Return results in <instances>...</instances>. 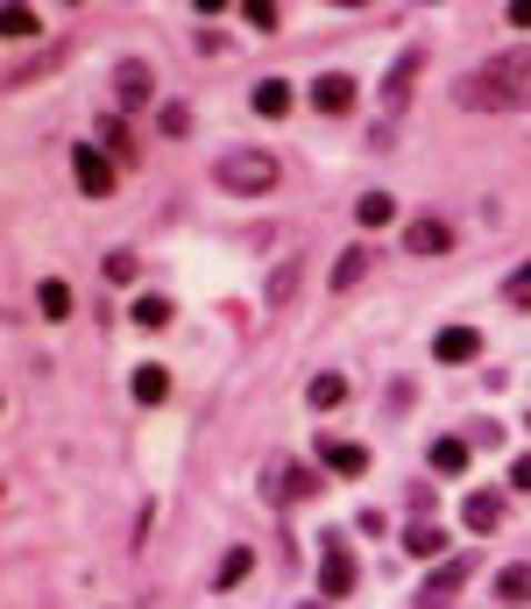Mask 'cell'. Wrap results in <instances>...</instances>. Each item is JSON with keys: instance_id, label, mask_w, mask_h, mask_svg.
Segmentation results:
<instances>
[{"instance_id": "cell-1", "label": "cell", "mask_w": 531, "mask_h": 609, "mask_svg": "<svg viewBox=\"0 0 531 609\" xmlns=\"http://www.w3.org/2000/svg\"><path fill=\"white\" fill-rule=\"evenodd\" d=\"M531 57L524 50H503V57H489L482 71H468L461 79V107H475V113H510V107H524L531 100Z\"/></svg>"}, {"instance_id": "cell-2", "label": "cell", "mask_w": 531, "mask_h": 609, "mask_svg": "<svg viewBox=\"0 0 531 609\" xmlns=\"http://www.w3.org/2000/svg\"><path fill=\"white\" fill-rule=\"evenodd\" d=\"M213 178H220V192H234V199H270L283 170H277L270 149H227L213 163Z\"/></svg>"}, {"instance_id": "cell-3", "label": "cell", "mask_w": 531, "mask_h": 609, "mask_svg": "<svg viewBox=\"0 0 531 609\" xmlns=\"http://www.w3.org/2000/svg\"><path fill=\"white\" fill-rule=\"evenodd\" d=\"M149 100H157V71H149L142 57H121V64H113V107H121V113H142Z\"/></svg>"}, {"instance_id": "cell-4", "label": "cell", "mask_w": 531, "mask_h": 609, "mask_svg": "<svg viewBox=\"0 0 531 609\" xmlns=\"http://www.w3.org/2000/svg\"><path fill=\"white\" fill-rule=\"evenodd\" d=\"M71 178H79V192H86V199H113V157H100L92 142L71 149Z\"/></svg>"}, {"instance_id": "cell-5", "label": "cell", "mask_w": 531, "mask_h": 609, "mask_svg": "<svg viewBox=\"0 0 531 609\" xmlns=\"http://www.w3.org/2000/svg\"><path fill=\"white\" fill-rule=\"evenodd\" d=\"M305 100H312L319 113H327V121H340V113H354V100H362V92H354V79H348V71H319Z\"/></svg>"}, {"instance_id": "cell-6", "label": "cell", "mask_w": 531, "mask_h": 609, "mask_svg": "<svg viewBox=\"0 0 531 609\" xmlns=\"http://www.w3.org/2000/svg\"><path fill=\"white\" fill-rule=\"evenodd\" d=\"M319 588H327V602L333 596H354V553H348V539H327V553H319Z\"/></svg>"}, {"instance_id": "cell-7", "label": "cell", "mask_w": 531, "mask_h": 609, "mask_svg": "<svg viewBox=\"0 0 531 609\" xmlns=\"http://www.w3.org/2000/svg\"><path fill=\"white\" fill-rule=\"evenodd\" d=\"M419 71H425V50L411 43V50H404V57L390 64V79H383V113H397V107L411 100V86H419Z\"/></svg>"}, {"instance_id": "cell-8", "label": "cell", "mask_w": 531, "mask_h": 609, "mask_svg": "<svg viewBox=\"0 0 531 609\" xmlns=\"http://www.w3.org/2000/svg\"><path fill=\"white\" fill-rule=\"evenodd\" d=\"M404 249H411V256H447V249H453V227H447L440 213H419V220L404 227Z\"/></svg>"}, {"instance_id": "cell-9", "label": "cell", "mask_w": 531, "mask_h": 609, "mask_svg": "<svg viewBox=\"0 0 531 609\" xmlns=\"http://www.w3.org/2000/svg\"><path fill=\"white\" fill-rule=\"evenodd\" d=\"M270 497H277V503H305V497H319V475L298 468V461H283V468L270 475Z\"/></svg>"}, {"instance_id": "cell-10", "label": "cell", "mask_w": 531, "mask_h": 609, "mask_svg": "<svg viewBox=\"0 0 531 609\" xmlns=\"http://www.w3.org/2000/svg\"><path fill=\"white\" fill-rule=\"evenodd\" d=\"M468 575H475V560H468V553H453V560L440 567V575L425 581V596H419V602H432V609H440V602H447V596H453V588H461Z\"/></svg>"}, {"instance_id": "cell-11", "label": "cell", "mask_w": 531, "mask_h": 609, "mask_svg": "<svg viewBox=\"0 0 531 609\" xmlns=\"http://www.w3.org/2000/svg\"><path fill=\"white\" fill-rule=\"evenodd\" d=\"M432 355H440V361H475V355H482V333H475V327H440Z\"/></svg>"}, {"instance_id": "cell-12", "label": "cell", "mask_w": 531, "mask_h": 609, "mask_svg": "<svg viewBox=\"0 0 531 609\" xmlns=\"http://www.w3.org/2000/svg\"><path fill=\"white\" fill-rule=\"evenodd\" d=\"M497 602H510V609H524V602H531V560L497 567Z\"/></svg>"}, {"instance_id": "cell-13", "label": "cell", "mask_w": 531, "mask_h": 609, "mask_svg": "<svg viewBox=\"0 0 531 609\" xmlns=\"http://www.w3.org/2000/svg\"><path fill=\"white\" fill-rule=\"evenodd\" d=\"M461 525H468V531H497V525H503V503L489 497V489H475V497L461 503Z\"/></svg>"}, {"instance_id": "cell-14", "label": "cell", "mask_w": 531, "mask_h": 609, "mask_svg": "<svg viewBox=\"0 0 531 609\" xmlns=\"http://www.w3.org/2000/svg\"><path fill=\"white\" fill-rule=\"evenodd\" d=\"M249 100H256V113H262V121H283V113H291V86H283V79H262V86L249 92Z\"/></svg>"}, {"instance_id": "cell-15", "label": "cell", "mask_w": 531, "mask_h": 609, "mask_svg": "<svg viewBox=\"0 0 531 609\" xmlns=\"http://www.w3.org/2000/svg\"><path fill=\"white\" fill-rule=\"evenodd\" d=\"M404 553H411V560H440V553H447V531H440V525H411V531H404Z\"/></svg>"}, {"instance_id": "cell-16", "label": "cell", "mask_w": 531, "mask_h": 609, "mask_svg": "<svg viewBox=\"0 0 531 609\" xmlns=\"http://www.w3.org/2000/svg\"><path fill=\"white\" fill-rule=\"evenodd\" d=\"M327 468H333V475H369V447L333 440V447H327Z\"/></svg>"}, {"instance_id": "cell-17", "label": "cell", "mask_w": 531, "mask_h": 609, "mask_svg": "<svg viewBox=\"0 0 531 609\" xmlns=\"http://www.w3.org/2000/svg\"><path fill=\"white\" fill-rule=\"evenodd\" d=\"M354 220H362V227H390L397 220V199L390 192H362V199H354Z\"/></svg>"}, {"instance_id": "cell-18", "label": "cell", "mask_w": 531, "mask_h": 609, "mask_svg": "<svg viewBox=\"0 0 531 609\" xmlns=\"http://www.w3.org/2000/svg\"><path fill=\"white\" fill-rule=\"evenodd\" d=\"M136 397H142V405H163V397H170V369L142 361V369H136Z\"/></svg>"}, {"instance_id": "cell-19", "label": "cell", "mask_w": 531, "mask_h": 609, "mask_svg": "<svg viewBox=\"0 0 531 609\" xmlns=\"http://www.w3.org/2000/svg\"><path fill=\"white\" fill-rule=\"evenodd\" d=\"M36 304H43V319H71V283H64V277H43Z\"/></svg>"}, {"instance_id": "cell-20", "label": "cell", "mask_w": 531, "mask_h": 609, "mask_svg": "<svg viewBox=\"0 0 531 609\" xmlns=\"http://www.w3.org/2000/svg\"><path fill=\"white\" fill-rule=\"evenodd\" d=\"M305 397H312V405H319V411H333V405H348V376H333V369H327V376H312V390H305Z\"/></svg>"}, {"instance_id": "cell-21", "label": "cell", "mask_w": 531, "mask_h": 609, "mask_svg": "<svg viewBox=\"0 0 531 609\" xmlns=\"http://www.w3.org/2000/svg\"><path fill=\"white\" fill-rule=\"evenodd\" d=\"M362 277H369V249H348V256L333 262V291H354Z\"/></svg>"}, {"instance_id": "cell-22", "label": "cell", "mask_w": 531, "mask_h": 609, "mask_svg": "<svg viewBox=\"0 0 531 609\" xmlns=\"http://www.w3.org/2000/svg\"><path fill=\"white\" fill-rule=\"evenodd\" d=\"M100 142H107V157H113V163H136V142H128L121 113H113V121H100Z\"/></svg>"}, {"instance_id": "cell-23", "label": "cell", "mask_w": 531, "mask_h": 609, "mask_svg": "<svg viewBox=\"0 0 531 609\" xmlns=\"http://www.w3.org/2000/svg\"><path fill=\"white\" fill-rule=\"evenodd\" d=\"M36 29H43V14H36V8H0V36L22 43V36H36Z\"/></svg>"}, {"instance_id": "cell-24", "label": "cell", "mask_w": 531, "mask_h": 609, "mask_svg": "<svg viewBox=\"0 0 531 609\" xmlns=\"http://www.w3.org/2000/svg\"><path fill=\"white\" fill-rule=\"evenodd\" d=\"M128 319L157 333V327H170V298H157V291H149V298H136V312H128Z\"/></svg>"}, {"instance_id": "cell-25", "label": "cell", "mask_w": 531, "mask_h": 609, "mask_svg": "<svg viewBox=\"0 0 531 609\" xmlns=\"http://www.w3.org/2000/svg\"><path fill=\"white\" fill-rule=\"evenodd\" d=\"M432 468H440V475H461V468H468V440H432Z\"/></svg>"}, {"instance_id": "cell-26", "label": "cell", "mask_w": 531, "mask_h": 609, "mask_svg": "<svg viewBox=\"0 0 531 609\" xmlns=\"http://www.w3.org/2000/svg\"><path fill=\"white\" fill-rule=\"evenodd\" d=\"M291 291H298V256H283L270 277V304H291Z\"/></svg>"}, {"instance_id": "cell-27", "label": "cell", "mask_w": 531, "mask_h": 609, "mask_svg": "<svg viewBox=\"0 0 531 609\" xmlns=\"http://www.w3.org/2000/svg\"><path fill=\"white\" fill-rule=\"evenodd\" d=\"M503 304H518V312H531V262H518V270H510V283H503Z\"/></svg>"}, {"instance_id": "cell-28", "label": "cell", "mask_w": 531, "mask_h": 609, "mask_svg": "<svg viewBox=\"0 0 531 609\" xmlns=\"http://www.w3.org/2000/svg\"><path fill=\"white\" fill-rule=\"evenodd\" d=\"M241 575H249V546H234V553H227V560H220V588H234Z\"/></svg>"}, {"instance_id": "cell-29", "label": "cell", "mask_w": 531, "mask_h": 609, "mask_svg": "<svg viewBox=\"0 0 531 609\" xmlns=\"http://www.w3.org/2000/svg\"><path fill=\"white\" fill-rule=\"evenodd\" d=\"M136 270H142V262L128 256V249H113V256H107V277H113V283H136Z\"/></svg>"}, {"instance_id": "cell-30", "label": "cell", "mask_w": 531, "mask_h": 609, "mask_svg": "<svg viewBox=\"0 0 531 609\" xmlns=\"http://www.w3.org/2000/svg\"><path fill=\"white\" fill-rule=\"evenodd\" d=\"M241 14H249L256 29H277V0H249V8H241Z\"/></svg>"}, {"instance_id": "cell-31", "label": "cell", "mask_w": 531, "mask_h": 609, "mask_svg": "<svg viewBox=\"0 0 531 609\" xmlns=\"http://www.w3.org/2000/svg\"><path fill=\"white\" fill-rule=\"evenodd\" d=\"M510 482H518V489H524V497H531V453H524V461H518V468H510Z\"/></svg>"}, {"instance_id": "cell-32", "label": "cell", "mask_w": 531, "mask_h": 609, "mask_svg": "<svg viewBox=\"0 0 531 609\" xmlns=\"http://www.w3.org/2000/svg\"><path fill=\"white\" fill-rule=\"evenodd\" d=\"M524 426H531V418H524Z\"/></svg>"}]
</instances>
